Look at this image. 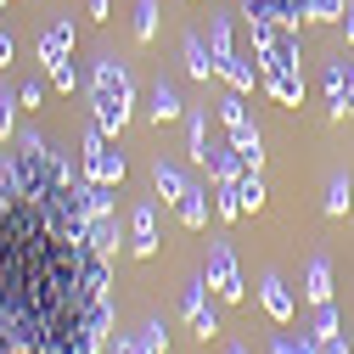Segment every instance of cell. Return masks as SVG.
I'll list each match as a JSON object with an SVG mask.
<instances>
[{
    "instance_id": "cell-1",
    "label": "cell",
    "mask_w": 354,
    "mask_h": 354,
    "mask_svg": "<svg viewBox=\"0 0 354 354\" xmlns=\"http://www.w3.org/2000/svg\"><path fill=\"white\" fill-rule=\"evenodd\" d=\"M253 28V57H259V91L270 96L276 107H304V39L292 23H276V17H248Z\"/></svg>"
},
{
    "instance_id": "cell-2",
    "label": "cell",
    "mask_w": 354,
    "mask_h": 354,
    "mask_svg": "<svg viewBox=\"0 0 354 354\" xmlns=\"http://www.w3.org/2000/svg\"><path fill=\"white\" fill-rule=\"evenodd\" d=\"M91 107H96V124L118 141V129L129 124V107H136V79L118 57H102L91 68Z\"/></svg>"
},
{
    "instance_id": "cell-3",
    "label": "cell",
    "mask_w": 354,
    "mask_h": 354,
    "mask_svg": "<svg viewBox=\"0 0 354 354\" xmlns=\"http://www.w3.org/2000/svg\"><path fill=\"white\" fill-rule=\"evenodd\" d=\"M79 147H84L79 163H84V174H91V180H102V186H124V152H118V141L107 136L102 124L84 129V141H79Z\"/></svg>"
},
{
    "instance_id": "cell-4",
    "label": "cell",
    "mask_w": 354,
    "mask_h": 354,
    "mask_svg": "<svg viewBox=\"0 0 354 354\" xmlns=\"http://www.w3.org/2000/svg\"><path fill=\"white\" fill-rule=\"evenodd\" d=\"M203 281H208V292H214L219 304H242L248 281H242V270H236V248H231V242H208Z\"/></svg>"
},
{
    "instance_id": "cell-5",
    "label": "cell",
    "mask_w": 354,
    "mask_h": 354,
    "mask_svg": "<svg viewBox=\"0 0 354 354\" xmlns=\"http://www.w3.org/2000/svg\"><path fill=\"white\" fill-rule=\"evenodd\" d=\"M203 292H208V281H203V276L180 287V309H186V321H192V337H197V343L219 337V315L208 309V298H203Z\"/></svg>"
},
{
    "instance_id": "cell-6",
    "label": "cell",
    "mask_w": 354,
    "mask_h": 354,
    "mask_svg": "<svg viewBox=\"0 0 354 354\" xmlns=\"http://www.w3.org/2000/svg\"><path fill=\"white\" fill-rule=\"evenodd\" d=\"M326 107H332V118L354 113V57H332L326 62Z\"/></svg>"
},
{
    "instance_id": "cell-7",
    "label": "cell",
    "mask_w": 354,
    "mask_h": 354,
    "mask_svg": "<svg viewBox=\"0 0 354 354\" xmlns=\"http://www.w3.org/2000/svg\"><path fill=\"white\" fill-rule=\"evenodd\" d=\"M158 203L147 197V203H136V214H129V253L136 259H152L158 253Z\"/></svg>"
},
{
    "instance_id": "cell-8",
    "label": "cell",
    "mask_w": 354,
    "mask_h": 354,
    "mask_svg": "<svg viewBox=\"0 0 354 354\" xmlns=\"http://www.w3.org/2000/svg\"><path fill=\"white\" fill-rule=\"evenodd\" d=\"M259 304H264V315H270V321H281V326L292 321V309H298V304H292V287H287L276 270L259 281Z\"/></svg>"
},
{
    "instance_id": "cell-9",
    "label": "cell",
    "mask_w": 354,
    "mask_h": 354,
    "mask_svg": "<svg viewBox=\"0 0 354 354\" xmlns=\"http://www.w3.org/2000/svg\"><path fill=\"white\" fill-rule=\"evenodd\" d=\"M332 259L326 253H315V259H309V270H304V298L309 304H332Z\"/></svg>"
},
{
    "instance_id": "cell-10",
    "label": "cell",
    "mask_w": 354,
    "mask_h": 354,
    "mask_svg": "<svg viewBox=\"0 0 354 354\" xmlns=\"http://www.w3.org/2000/svg\"><path fill=\"white\" fill-rule=\"evenodd\" d=\"M62 57H73V23H68V17L39 34V62L51 68V62H62Z\"/></svg>"
},
{
    "instance_id": "cell-11",
    "label": "cell",
    "mask_w": 354,
    "mask_h": 354,
    "mask_svg": "<svg viewBox=\"0 0 354 354\" xmlns=\"http://www.w3.org/2000/svg\"><path fill=\"white\" fill-rule=\"evenodd\" d=\"M174 214H180L186 231H208V186H186V197L174 203Z\"/></svg>"
},
{
    "instance_id": "cell-12",
    "label": "cell",
    "mask_w": 354,
    "mask_h": 354,
    "mask_svg": "<svg viewBox=\"0 0 354 354\" xmlns=\"http://www.w3.org/2000/svg\"><path fill=\"white\" fill-rule=\"evenodd\" d=\"M231 147H236V158H242L248 169L264 163V136H259V124H253V118H248V124H231Z\"/></svg>"
},
{
    "instance_id": "cell-13",
    "label": "cell",
    "mask_w": 354,
    "mask_h": 354,
    "mask_svg": "<svg viewBox=\"0 0 354 354\" xmlns=\"http://www.w3.org/2000/svg\"><path fill=\"white\" fill-rule=\"evenodd\" d=\"M180 113H186V102H180V91H174L169 79H158V84H152V113H147V118H152V124H174V118H180Z\"/></svg>"
},
{
    "instance_id": "cell-14",
    "label": "cell",
    "mask_w": 354,
    "mask_h": 354,
    "mask_svg": "<svg viewBox=\"0 0 354 354\" xmlns=\"http://www.w3.org/2000/svg\"><path fill=\"white\" fill-rule=\"evenodd\" d=\"M186 186H192V180H186V174L174 169V163H163V158L152 163V192H158L163 203H180V197H186Z\"/></svg>"
},
{
    "instance_id": "cell-15",
    "label": "cell",
    "mask_w": 354,
    "mask_h": 354,
    "mask_svg": "<svg viewBox=\"0 0 354 354\" xmlns=\"http://www.w3.org/2000/svg\"><path fill=\"white\" fill-rule=\"evenodd\" d=\"M118 242H124V231H118V214H113V208H107V214H96V219H91V248L113 259V253H118Z\"/></svg>"
},
{
    "instance_id": "cell-16",
    "label": "cell",
    "mask_w": 354,
    "mask_h": 354,
    "mask_svg": "<svg viewBox=\"0 0 354 354\" xmlns=\"http://www.w3.org/2000/svg\"><path fill=\"white\" fill-rule=\"evenodd\" d=\"M208 107H192V118H186V152H192V163H208Z\"/></svg>"
},
{
    "instance_id": "cell-17",
    "label": "cell",
    "mask_w": 354,
    "mask_h": 354,
    "mask_svg": "<svg viewBox=\"0 0 354 354\" xmlns=\"http://www.w3.org/2000/svg\"><path fill=\"white\" fill-rule=\"evenodd\" d=\"M180 57H186V73H192V79H208V73H214V51L203 46V34H186V39H180Z\"/></svg>"
},
{
    "instance_id": "cell-18",
    "label": "cell",
    "mask_w": 354,
    "mask_h": 354,
    "mask_svg": "<svg viewBox=\"0 0 354 354\" xmlns=\"http://www.w3.org/2000/svg\"><path fill=\"white\" fill-rule=\"evenodd\" d=\"M203 169L214 174V186H219V180H236V174H242L248 163L236 158V147H208V163H203Z\"/></svg>"
},
{
    "instance_id": "cell-19",
    "label": "cell",
    "mask_w": 354,
    "mask_h": 354,
    "mask_svg": "<svg viewBox=\"0 0 354 354\" xmlns=\"http://www.w3.org/2000/svg\"><path fill=\"white\" fill-rule=\"evenodd\" d=\"M236 192H242V214H259V208H264V180H259V169H242V174H236Z\"/></svg>"
},
{
    "instance_id": "cell-20",
    "label": "cell",
    "mask_w": 354,
    "mask_h": 354,
    "mask_svg": "<svg viewBox=\"0 0 354 354\" xmlns=\"http://www.w3.org/2000/svg\"><path fill=\"white\" fill-rule=\"evenodd\" d=\"M214 214H219V219H242V192H236V180H219V186H214Z\"/></svg>"
},
{
    "instance_id": "cell-21",
    "label": "cell",
    "mask_w": 354,
    "mask_h": 354,
    "mask_svg": "<svg viewBox=\"0 0 354 354\" xmlns=\"http://www.w3.org/2000/svg\"><path fill=\"white\" fill-rule=\"evenodd\" d=\"M348 203H354V186H348V174H332V180H326V214L337 219V214H348Z\"/></svg>"
},
{
    "instance_id": "cell-22",
    "label": "cell",
    "mask_w": 354,
    "mask_h": 354,
    "mask_svg": "<svg viewBox=\"0 0 354 354\" xmlns=\"http://www.w3.org/2000/svg\"><path fill=\"white\" fill-rule=\"evenodd\" d=\"M214 113H219V124H225V129H231V124H248V102H242V91H225V96L214 102Z\"/></svg>"
},
{
    "instance_id": "cell-23",
    "label": "cell",
    "mask_w": 354,
    "mask_h": 354,
    "mask_svg": "<svg viewBox=\"0 0 354 354\" xmlns=\"http://www.w3.org/2000/svg\"><path fill=\"white\" fill-rule=\"evenodd\" d=\"M46 84H51V91H62V96H73V84H79V73H73V57L51 62V68H46Z\"/></svg>"
},
{
    "instance_id": "cell-24",
    "label": "cell",
    "mask_w": 354,
    "mask_h": 354,
    "mask_svg": "<svg viewBox=\"0 0 354 354\" xmlns=\"http://www.w3.org/2000/svg\"><path fill=\"white\" fill-rule=\"evenodd\" d=\"M12 129H17V91H6V84H0V147L12 141Z\"/></svg>"
},
{
    "instance_id": "cell-25",
    "label": "cell",
    "mask_w": 354,
    "mask_h": 354,
    "mask_svg": "<svg viewBox=\"0 0 354 354\" xmlns=\"http://www.w3.org/2000/svg\"><path fill=\"white\" fill-rule=\"evenodd\" d=\"M152 34H158V0H136V39L147 46Z\"/></svg>"
},
{
    "instance_id": "cell-26",
    "label": "cell",
    "mask_w": 354,
    "mask_h": 354,
    "mask_svg": "<svg viewBox=\"0 0 354 354\" xmlns=\"http://www.w3.org/2000/svg\"><path fill=\"white\" fill-rule=\"evenodd\" d=\"M309 332H315V337H337V332H343L337 309H332V304H315V326H309Z\"/></svg>"
},
{
    "instance_id": "cell-27",
    "label": "cell",
    "mask_w": 354,
    "mask_h": 354,
    "mask_svg": "<svg viewBox=\"0 0 354 354\" xmlns=\"http://www.w3.org/2000/svg\"><path fill=\"white\" fill-rule=\"evenodd\" d=\"M141 343H147V354H169V326L163 321H147L141 326Z\"/></svg>"
},
{
    "instance_id": "cell-28",
    "label": "cell",
    "mask_w": 354,
    "mask_h": 354,
    "mask_svg": "<svg viewBox=\"0 0 354 354\" xmlns=\"http://www.w3.org/2000/svg\"><path fill=\"white\" fill-rule=\"evenodd\" d=\"M39 102H46V84H39V79H28L23 91H17V107H28V113H34Z\"/></svg>"
},
{
    "instance_id": "cell-29",
    "label": "cell",
    "mask_w": 354,
    "mask_h": 354,
    "mask_svg": "<svg viewBox=\"0 0 354 354\" xmlns=\"http://www.w3.org/2000/svg\"><path fill=\"white\" fill-rule=\"evenodd\" d=\"M107 354H147V343H141L136 332H118V343H113Z\"/></svg>"
},
{
    "instance_id": "cell-30",
    "label": "cell",
    "mask_w": 354,
    "mask_h": 354,
    "mask_svg": "<svg viewBox=\"0 0 354 354\" xmlns=\"http://www.w3.org/2000/svg\"><path fill=\"white\" fill-rule=\"evenodd\" d=\"M321 354H348V343H343V332H337V337H321Z\"/></svg>"
},
{
    "instance_id": "cell-31",
    "label": "cell",
    "mask_w": 354,
    "mask_h": 354,
    "mask_svg": "<svg viewBox=\"0 0 354 354\" xmlns=\"http://www.w3.org/2000/svg\"><path fill=\"white\" fill-rule=\"evenodd\" d=\"M270 354H298V337H276V343H270Z\"/></svg>"
},
{
    "instance_id": "cell-32",
    "label": "cell",
    "mask_w": 354,
    "mask_h": 354,
    "mask_svg": "<svg viewBox=\"0 0 354 354\" xmlns=\"http://www.w3.org/2000/svg\"><path fill=\"white\" fill-rule=\"evenodd\" d=\"M84 12H91V17H96V23H102V17H107V12H113V0H91V6H84Z\"/></svg>"
},
{
    "instance_id": "cell-33",
    "label": "cell",
    "mask_w": 354,
    "mask_h": 354,
    "mask_svg": "<svg viewBox=\"0 0 354 354\" xmlns=\"http://www.w3.org/2000/svg\"><path fill=\"white\" fill-rule=\"evenodd\" d=\"M343 39L354 46V0H348V12H343Z\"/></svg>"
},
{
    "instance_id": "cell-34",
    "label": "cell",
    "mask_w": 354,
    "mask_h": 354,
    "mask_svg": "<svg viewBox=\"0 0 354 354\" xmlns=\"http://www.w3.org/2000/svg\"><path fill=\"white\" fill-rule=\"evenodd\" d=\"M0 62H12V34H0Z\"/></svg>"
},
{
    "instance_id": "cell-35",
    "label": "cell",
    "mask_w": 354,
    "mask_h": 354,
    "mask_svg": "<svg viewBox=\"0 0 354 354\" xmlns=\"http://www.w3.org/2000/svg\"><path fill=\"white\" fill-rule=\"evenodd\" d=\"M225 354H248V348H242V343H231V348H225Z\"/></svg>"
}]
</instances>
